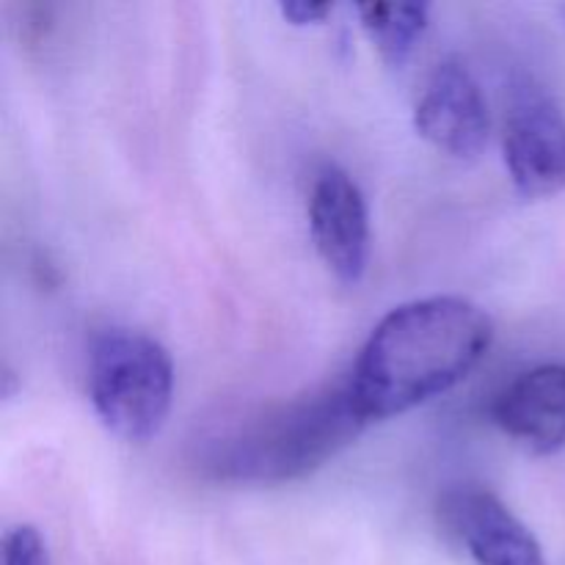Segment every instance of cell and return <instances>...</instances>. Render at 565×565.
I'll use <instances>...</instances> for the list:
<instances>
[{
  "label": "cell",
  "instance_id": "cell-1",
  "mask_svg": "<svg viewBox=\"0 0 565 565\" xmlns=\"http://www.w3.org/2000/svg\"><path fill=\"white\" fill-rule=\"evenodd\" d=\"M494 323L469 298L401 303L370 331L348 375L362 417L390 419L461 384L489 353Z\"/></svg>",
  "mask_w": 565,
  "mask_h": 565
},
{
  "label": "cell",
  "instance_id": "cell-2",
  "mask_svg": "<svg viewBox=\"0 0 565 565\" xmlns=\"http://www.w3.org/2000/svg\"><path fill=\"white\" fill-rule=\"evenodd\" d=\"M364 428L345 379L246 419L207 447L202 467L226 483H287L323 467Z\"/></svg>",
  "mask_w": 565,
  "mask_h": 565
},
{
  "label": "cell",
  "instance_id": "cell-3",
  "mask_svg": "<svg viewBox=\"0 0 565 565\" xmlns=\"http://www.w3.org/2000/svg\"><path fill=\"white\" fill-rule=\"evenodd\" d=\"M88 397L105 428L125 441L160 434L174 397V364L154 337L105 329L88 351Z\"/></svg>",
  "mask_w": 565,
  "mask_h": 565
},
{
  "label": "cell",
  "instance_id": "cell-4",
  "mask_svg": "<svg viewBox=\"0 0 565 565\" xmlns=\"http://www.w3.org/2000/svg\"><path fill=\"white\" fill-rule=\"evenodd\" d=\"M505 166L524 199L565 191V114L535 86H522L505 121Z\"/></svg>",
  "mask_w": 565,
  "mask_h": 565
},
{
  "label": "cell",
  "instance_id": "cell-5",
  "mask_svg": "<svg viewBox=\"0 0 565 565\" xmlns=\"http://www.w3.org/2000/svg\"><path fill=\"white\" fill-rule=\"evenodd\" d=\"M309 232L326 268L356 285L370 259V213L362 188L345 169L326 163L309 188Z\"/></svg>",
  "mask_w": 565,
  "mask_h": 565
},
{
  "label": "cell",
  "instance_id": "cell-6",
  "mask_svg": "<svg viewBox=\"0 0 565 565\" xmlns=\"http://www.w3.org/2000/svg\"><path fill=\"white\" fill-rule=\"evenodd\" d=\"M414 127L430 147L450 158H475L486 147L489 103L467 64L447 58L434 66L414 105Z\"/></svg>",
  "mask_w": 565,
  "mask_h": 565
},
{
  "label": "cell",
  "instance_id": "cell-7",
  "mask_svg": "<svg viewBox=\"0 0 565 565\" xmlns=\"http://www.w3.org/2000/svg\"><path fill=\"white\" fill-rule=\"evenodd\" d=\"M441 522L478 565H550L533 530L483 486H458L441 497Z\"/></svg>",
  "mask_w": 565,
  "mask_h": 565
},
{
  "label": "cell",
  "instance_id": "cell-8",
  "mask_svg": "<svg viewBox=\"0 0 565 565\" xmlns=\"http://www.w3.org/2000/svg\"><path fill=\"white\" fill-rule=\"evenodd\" d=\"M497 428L535 456L565 447V364H541L513 379L491 406Z\"/></svg>",
  "mask_w": 565,
  "mask_h": 565
},
{
  "label": "cell",
  "instance_id": "cell-9",
  "mask_svg": "<svg viewBox=\"0 0 565 565\" xmlns=\"http://www.w3.org/2000/svg\"><path fill=\"white\" fill-rule=\"evenodd\" d=\"M428 3H364L359 17L386 64L403 66L428 28Z\"/></svg>",
  "mask_w": 565,
  "mask_h": 565
},
{
  "label": "cell",
  "instance_id": "cell-10",
  "mask_svg": "<svg viewBox=\"0 0 565 565\" xmlns=\"http://www.w3.org/2000/svg\"><path fill=\"white\" fill-rule=\"evenodd\" d=\"M3 565H50V552L33 524H20L3 535Z\"/></svg>",
  "mask_w": 565,
  "mask_h": 565
},
{
  "label": "cell",
  "instance_id": "cell-11",
  "mask_svg": "<svg viewBox=\"0 0 565 565\" xmlns=\"http://www.w3.org/2000/svg\"><path fill=\"white\" fill-rule=\"evenodd\" d=\"M279 11L285 20L292 25H318L331 14V3H307V0H292V3H281Z\"/></svg>",
  "mask_w": 565,
  "mask_h": 565
}]
</instances>
